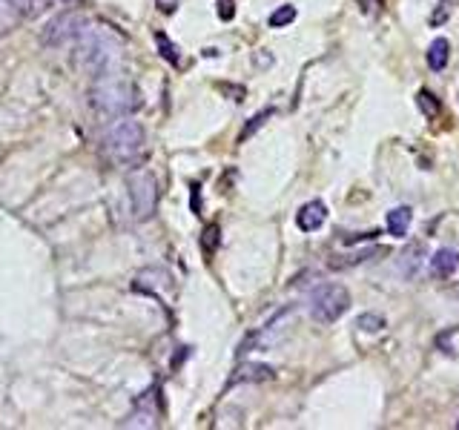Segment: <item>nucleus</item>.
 <instances>
[{
	"label": "nucleus",
	"instance_id": "f8f14e48",
	"mask_svg": "<svg viewBox=\"0 0 459 430\" xmlns=\"http://www.w3.org/2000/svg\"><path fill=\"white\" fill-rule=\"evenodd\" d=\"M448 58H451V43L445 37H436L431 47H428V66L434 72H439V69L448 66Z\"/></svg>",
	"mask_w": 459,
	"mask_h": 430
},
{
	"label": "nucleus",
	"instance_id": "f257e3e1",
	"mask_svg": "<svg viewBox=\"0 0 459 430\" xmlns=\"http://www.w3.org/2000/svg\"><path fill=\"white\" fill-rule=\"evenodd\" d=\"M78 40V63L98 75L106 72H118L121 61H123V37L118 32H112L109 26H83Z\"/></svg>",
	"mask_w": 459,
	"mask_h": 430
},
{
	"label": "nucleus",
	"instance_id": "1a4fd4ad",
	"mask_svg": "<svg viewBox=\"0 0 459 430\" xmlns=\"http://www.w3.org/2000/svg\"><path fill=\"white\" fill-rule=\"evenodd\" d=\"M276 376V370L270 364H256V362H247L241 364L233 376H230V387L233 384H241V381H270Z\"/></svg>",
	"mask_w": 459,
	"mask_h": 430
},
{
	"label": "nucleus",
	"instance_id": "6ab92c4d",
	"mask_svg": "<svg viewBox=\"0 0 459 430\" xmlns=\"http://www.w3.org/2000/svg\"><path fill=\"white\" fill-rule=\"evenodd\" d=\"M420 255H422V244H416V247H408V250H405V255H402L405 262H402V264H405V276H408V278L416 276V270H420Z\"/></svg>",
	"mask_w": 459,
	"mask_h": 430
},
{
	"label": "nucleus",
	"instance_id": "2eb2a0df",
	"mask_svg": "<svg viewBox=\"0 0 459 430\" xmlns=\"http://www.w3.org/2000/svg\"><path fill=\"white\" fill-rule=\"evenodd\" d=\"M219 244H221V227L219 224H207L204 233H201V250H204V255L210 258L219 250Z\"/></svg>",
	"mask_w": 459,
	"mask_h": 430
},
{
	"label": "nucleus",
	"instance_id": "20e7f679",
	"mask_svg": "<svg viewBox=\"0 0 459 430\" xmlns=\"http://www.w3.org/2000/svg\"><path fill=\"white\" fill-rule=\"evenodd\" d=\"M350 307V293L342 284H319L310 293V316L319 324H333Z\"/></svg>",
	"mask_w": 459,
	"mask_h": 430
},
{
	"label": "nucleus",
	"instance_id": "bb28decb",
	"mask_svg": "<svg viewBox=\"0 0 459 430\" xmlns=\"http://www.w3.org/2000/svg\"><path fill=\"white\" fill-rule=\"evenodd\" d=\"M456 427H459V419H456Z\"/></svg>",
	"mask_w": 459,
	"mask_h": 430
},
{
	"label": "nucleus",
	"instance_id": "39448f33",
	"mask_svg": "<svg viewBox=\"0 0 459 430\" xmlns=\"http://www.w3.org/2000/svg\"><path fill=\"white\" fill-rule=\"evenodd\" d=\"M127 187H130V201H133V212L135 219L144 221L155 212L158 207V184H155V176L147 169V166H133L130 178H127Z\"/></svg>",
	"mask_w": 459,
	"mask_h": 430
},
{
	"label": "nucleus",
	"instance_id": "7ed1b4c3",
	"mask_svg": "<svg viewBox=\"0 0 459 430\" xmlns=\"http://www.w3.org/2000/svg\"><path fill=\"white\" fill-rule=\"evenodd\" d=\"M144 149V126L130 115L118 118L101 141V155L112 166H135Z\"/></svg>",
	"mask_w": 459,
	"mask_h": 430
},
{
	"label": "nucleus",
	"instance_id": "4468645a",
	"mask_svg": "<svg viewBox=\"0 0 459 430\" xmlns=\"http://www.w3.org/2000/svg\"><path fill=\"white\" fill-rule=\"evenodd\" d=\"M155 43H158V52H161V58L166 61V63H173V66H178L181 63V52H178V47L176 43L166 37L164 32H155Z\"/></svg>",
	"mask_w": 459,
	"mask_h": 430
},
{
	"label": "nucleus",
	"instance_id": "ddd939ff",
	"mask_svg": "<svg viewBox=\"0 0 459 430\" xmlns=\"http://www.w3.org/2000/svg\"><path fill=\"white\" fill-rule=\"evenodd\" d=\"M379 252H385V250H382V247H373V250H356V252H350V255H333L330 267H333V270L353 267V264H362V262H367L370 255H379Z\"/></svg>",
	"mask_w": 459,
	"mask_h": 430
},
{
	"label": "nucleus",
	"instance_id": "f03ea898",
	"mask_svg": "<svg viewBox=\"0 0 459 430\" xmlns=\"http://www.w3.org/2000/svg\"><path fill=\"white\" fill-rule=\"evenodd\" d=\"M90 104L98 115H106V118H123L141 106V92L138 86L123 78L121 72H106V75H98L92 90H90Z\"/></svg>",
	"mask_w": 459,
	"mask_h": 430
},
{
	"label": "nucleus",
	"instance_id": "4be33fe9",
	"mask_svg": "<svg viewBox=\"0 0 459 430\" xmlns=\"http://www.w3.org/2000/svg\"><path fill=\"white\" fill-rule=\"evenodd\" d=\"M356 4H359V9L365 12V15H379L382 12V0H356Z\"/></svg>",
	"mask_w": 459,
	"mask_h": 430
},
{
	"label": "nucleus",
	"instance_id": "f3484780",
	"mask_svg": "<svg viewBox=\"0 0 459 430\" xmlns=\"http://www.w3.org/2000/svg\"><path fill=\"white\" fill-rule=\"evenodd\" d=\"M4 4L23 12V15H37V12H44L49 6V0H4Z\"/></svg>",
	"mask_w": 459,
	"mask_h": 430
},
{
	"label": "nucleus",
	"instance_id": "412c9836",
	"mask_svg": "<svg viewBox=\"0 0 459 430\" xmlns=\"http://www.w3.org/2000/svg\"><path fill=\"white\" fill-rule=\"evenodd\" d=\"M296 20V6H279L273 15H270V26L273 29H281L287 23H293Z\"/></svg>",
	"mask_w": 459,
	"mask_h": 430
},
{
	"label": "nucleus",
	"instance_id": "0eeeda50",
	"mask_svg": "<svg viewBox=\"0 0 459 430\" xmlns=\"http://www.w3.org/2000/svg\"><path fill=\"white\" fill-rule=\"evenodd\" d=\"M158 402H161V391H158V384H152L149 391L135 402V413L130 416V427H152L155 424V416L161 413V407H158Z\"/></svg>",
	"mask_w": 459,
	"mask_h": 430
},
{
	"label": "nucleus",
	"instance_id": "9b49d317",
	"mask_svg": "<svg viewBox=\"0 0 459 430\" xmlns=\"http://www.w3.org/2000/svg\"><path fill=\"white\" fill-rule=\"evenodd\" d=\"M410 219H413L410 207H396V209H391V212H388V230H391V235L405 238V235H408V227H410Z\"/></svg>",
	"mask_w": 459,
	"mask_h": 430
},
{
	"label": "nucleus",
	"instance_id": "9d476101",
	"mask_svg": "<svg viewBox=\"0 0 459 430\" xmlns=\"http://www.w3.org/2000/svg\"><path fill=\"white\" fill-rule=\"evenodd\" d=\"M459 267V252L456 250H436L434 255H431V276L434 278H448V276H453V270Z\"/></svg>",
	"mask_w": 459,
	"mask_h": 430
},
{
	"label": "nucleus",
	"instance_id": "b1692460",
	"mask_svg": "<svg viewBox=\"0 0 459 430\" xmlns=\"http://www.w3.org/2000/svg\"><path fill=\"white\" fill-rule=\"evenodd\" d=\"M158 9H161L164 15H173V12L178 9V0H158Z\"/></svg>",
	"mask_w": 459,
	"mask_h": 430
},
{
	"label": "nucleus",
	"instance_id": "393cba45",
	"mask_svg": "<svg viewBox=\"0 0 459 430\" xmlns=\"http://www.w3.org/2000/svg\"><path fill=\"white\" fill-rule=\"evenodd\" d=\"M190 207H192L195 215H201V187H198V184L192 187V201H190Z\"/></svg>",
	"mask_w": 459,
	"mask_h": 430
},
{
	"label": "nucleus",
	"instance_id": "aec40b11",
	"mask_svg": "<svg viewBox=\"0 0 459 430\" xmlns=\"http://www.w3.org/2000/svg\"><path fill=\"white\" fill-rule=\"evenodd\" d=\"M416 104H420V109H422V112H425V118H431V121L439 115V101H436V98H434L428 90H422L420 95H416Z\"/></svg>",
	"mask_w": 459,
	"mask_h": 430
},
{
	"label": "nucleus",
	"instance_id": "423d86ee",
	"mask_svg": "<svg viewBox=\"0 0 459 430\" xmlns=\"http://www.w3.org/2000/svg\"><path fill=\"white\" fill-rule=\"evenodd\" d=\"M87 26V18H83L80 12H63L61 18H55L47 32H44V43L47 47H61V43H69L80 35V29Z\"/></svg>",
	"mask_w": 459,
	"mask_h": 430
},
{
	"label": "nucleus",
	"instance_id": "6e6552de",
	"mask_svg": "<svg viewBox=\"0 0 459 430\" xmlns=\"http://www.w3.org/2000/svg\"><path fill=\"white\" fill-rule=\"evenodd\" d=\"M324 219H327V207H324L322 201H307V204L296 212V224H299V230H305V233L319 230V227L324 224Z\"/></svg>",
	"mask_w": 459,
	"mask_h": 430
},
{
	"label": "nucleus",
	"instance_id": "a878e982",
	"mask_svg": "<svg viewBox=\"0 0 459 430\" xmlns=\"http://www.w3.org/2000/svg\"><path fill=\"white\" fill-rule=\"evenodd\" d=\"M221 90H224L227 95H233V101H244V90H241V86H227V83H221Z\"/></svg>",
	"mask_w": 459,
	"mask_h": 430
},
{
	"label": "nucleus",
	"instance_id": "dca6fc26",
	"mask_svg": "<svg viewBox=\"0 0 459 430\" xmlns=\"http://www.w3.org/2000/svg\"><path fill=\"white\" fill-rule=\"evenodd\" d=\"M270 118H273V109H262L259 115L250 118V121H247V126L241 129V135H238V144H244L250 135H256V133H259V129H262V126H264Z\"/></svg>",
	"mask_w": 459,
	"mask_h": 430
},
{
	"label": "nucleus",
	"instance_id": "a211bd4d",
	"mask_svg": "<svg viewBox=\"0 0 459 430\" xmlns=\"http://www.w3.org/2000/svg\"><path fill=\"white\" fill-rule=\"evenodd\" d=\"M356 327L365 330V333H379V330L385 327V319H382L379 313H362V316L356 319Z\"/></svg>",
	"mask_w": 459,
	"mask_h": 430
},
{
	"label": "nucleus",
	"instance_id": "5701e85b",
	"mask_svg": "<svg viewBox=\"0 0 459 430\" xmlns=\"http://www.w3.org/2000/svg\"><path fill=\"white\" fill-rule=\"evenodd\" d=\"M219 18L221 20H233L235 18V4H233V0H219Z\"/></svg>",
	"mask_w": 459,
	"mask_h": 430
}]
</instances>
